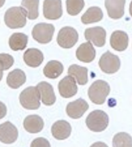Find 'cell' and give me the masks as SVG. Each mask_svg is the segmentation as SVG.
Segmentation results:
<instances>
[{
    "mask_svg": "<svg viewBox=\"0 0 132 147\" xmlns=\"http://www.w3.org/2000/svg\"><path fill=\"white\" fill-rule=\"evenodd\" d=\"M90 147H108V146L102 142H97V143H94Z\"/></svg>",
    "mask_w": 132,
    "mask_h": 147,
    "instance_id": "31",
    "label": "cell"
},
{
    "mask_svg": "<svg viewBox=\"0 0 132 147\" xmlns=\"http://www.w3.org/2000/svg\"><path fill=\"white\" fill-rule=\"evenodd\" d=\"M14 63V58L10 54H0V71L9 69Z\"/></svg>",
    "mask_w": 132,
    "mask_h": 147,
    "instance_id": "28",
    "label": "cell"
},
{
    "mask_svg": "<svg viewBox=\"0 0 132 147\" xmlns=\"http://www.w3.org/2000/svg\"><path fill=\"white\" fill-rule=\"evenodd\" d=\"M112 145L113 147H131V137L127 133H119L113 138Z\"/></svg>",
    "mask_w": 132,
    "mask_h": 147,
    "instance_id": "26",
    "label": "cell"
},
{
    "mask_svg": "<svg viewBox=\"0 0 132 147\" xmlns=\"http://www.w3.org/2000/svg\"><path fill=\"white\" fill-rule=\"evenodd\" d=\"M126 1H105V7L109 17L113 19L122 18L124 14Z\"/></svg>",
    "mask_w": 132,
    "mask_h": 147,
    "instance_id": "18",
    "label": "cell"
},
{
    "mask_svg": "<svg viewBox=\"0 0 132 147\" xmlns=\"http://www.w3.org/2000/svg\"><path fill=\"white\" fill-rule=\"evenodd\" d=\"M59 92L63 98H69L77 94L78 88L75 80L71 76H66L58 84Z\"/></svg>",
    "mask_w": 132,
    "mask_h": 147,
    "instance_id": "11",
    "label": "cell"
},
{
    "mask_svg": "<svg viewBox=\"0 0 132 147\" xmlns=\"http://www.w3.org/2000/svg\"><path fill=\"white\" fill-rule=\"evenodd\" d=\"M61 1H44L43 3L44 16L49 20H56L62 15Z\"/></svg>",
    "mask_w": 132,
    "mask_h": 147,
    "instance_id": "12",
    "label": "cell"
},
{
    "mask_svg": "<svg viewBox=\"0 0 132 147\" xmlns=\"http://www.w3.org/2000/svg\"><path fill=\"white\" fill-rule=\"evenodd\" d=\"M99 65L104 73L112 74L119 71L121 67V60L119 56L107 51L101 56L99 61Z\"/></svg>",
    "mask_w": 132,
    "mask_h": 147,
    "instance_id": "7",
    "label": "cell"
},
{
    "mask_svg": "<svg viewBox=\"0 0 132 147\" xmlns=\"http://www.w3.org/2000/svg\"><path fill=\"white\" fill-rule=\"evenodd\" d=\"M31 147H51V144L48 140L43 137H39L32 141Z\"/></svg>",
    "mask_w": 132,
    "mask_h": 147,
    "instance_id": "29",
    "label": "cell"
},
{
    "mask_svg": "<svg viewBox=\"0 0 132 147\" xmlns=\"http://www.w3.org/2000/svg\"><path fill=\"white\" fill-rule=\"evenodd\" d=\"M42 102L45 105H53L56 101V96L52 85L46 82H41L37 85Z\"/></svg>",
    "mask_w": 132,
    "mask_h": 147,
    "instance_id": "13",
    "label": "cell"
},
{
    "mask_svg": "<svg viewBox=\"0 0 132 147\" xmlns=\"http://www.w3.org/2000/svg\"><path fill=\"white\" fill-rule=\"evenodd\" d=\"M20 102L24 108L29 110H35L39 108L40 94L37 87L26 88L21 92Z\"/></svg>",
    "mask_w": 132,
    "mask_h": 147,
    "instance_id": "4",
    "label": "cell"
},
{
    "mask_svg": "<svg viewBox=\"0 0 132 147\" xmlns=\"http://www.w3.org/2000/svg\"><path fill=\"white\" fill-rule=\"evenodd\" d=\"M128 34L123 31L117 30L112 34L110 39V44L112 48L117 51H123L128 46Z\"/></svg>",
    "mask_w": 132,
    "mask_h": 147,
    "instance_id": "16",
    "label": "cell"
},
{
    "mask_svg": "<svg viewBox=\"0 0 132 147\" xmlns=\"http://www.w3.org/2000/svg\"><path fill=\"white\" fill-rule=\"evenodd\" d=\"M28 37L22 33H15L9 38V44L13 51H22L27 46Z\"/></svg>",
    "mask_w": 132,
    "mask_h": 147,
    "instance_id": "23",
    "label": "cell"
},
{
    "mask_svg": "<svg viewBox=\"0 0 132 147\" xmlns=\"http://www.w3.org/2000/svg\"><path fill=\"white\" fill-rule=\"evenodd\" d=\"M63 71V66L62 63L57 60H52L46 63L44 67L43 73L47 78L55 79L62 74Z\"/></svg>",
    "mask_w": 132,
    "mask_h": 147,
    "instance_id": "22",
    "label": "cell"
},
{
    "mask_svg": "<svg viewBox=\"0 0 132 147\" xmlns=\"http://www.w3.org/2000/svg\"><path fill=\"white\" fill-rule=\"evenodd\" d=\"M4 21L11 29L22 28L26 24V13L22 7H11L5 14Z\"/></svg>",
    "mask_w": 132,
    "mask_h": 147,
    "instance_id": "1",
    "label": "cell"
},
{
    "mask_svg": "<svg viewBox=\"0 0 132 147\" xmlns=\"http://www.w3.org/2000/svg\"><path fill=\"white\" fill-rule=\"evenodd\" d=\"M7 114V107L3 103L0 101V119L5 117Z\"/></svg>",
    "mask_w": 132,
    "mask_h": 147,
    "instance_id": "30",
    "label": "cell"
},
{
    "mask_svg": "<svg viewBox=\"0 0 132 147\" xmlns=\"http://www.w3.org/2000/svg\"><path fill=\"white\" fill-rule=\"evenodd\" d=\"M5 3V1H0V7L3 6V5Z\"/></svg>",
    "mask_w": 132,
    "mask_h": 147,
    "instance_id": "33",
    "label": "cell"
},
{
    "mask_svg": "<svg viewBox=\"0 0 132 147\" xmlns=\"http://www.w3.org/2000/svg\"><path fill=\"white\" fill-rule=\"evenodd\" d=\"M79 39V34L73 28L66 26L62 28L57 37L58 44L64 49L72 48Z\"/></svg>",
    "mask_w": 132,
    "mask_h": 147,
    "instance_id": "6",
    "label": "cell"
},
{
    "mask_svg": "<svg viewBox=\"0 0 132 147\" xmlns=\"http://www.w3.org/2000/svg\"><path fill=\"white\" fill-rule=\"evenodd\" d=\"M55 28L51 24L39 23L35 26L32 30V36L39 43L46 44L53 39Z\"/></svg>",
    "mask_w": 132,
    "mask_h": 147,
    "instance_id": "5",
    "label": "cell"
},
{
    "mask_svg": "<svg viewBox=\"0 0 132 147\" xmlns=\"http://www.w3.org/2000/svg\"><path fill=\"white\" fill-rule=\"evenodd\" d=\"M24 127L29 133L37 134L43 129L44 122L41 117L38 115H30L26 118L24 121Z\"/></svg>",
    "mask_w": 132,
    "mask_h": 147,
    "instance_id": "19",
    "label": "cell"
},
{
    "mask_svg": "<svg viewBox=\"0 0 132 147\" xmlns=\"http://www.w3.org/2000/svg\"><path fill=\"white\" fill-rule=\"evenodd\" d=\"M26 80V76L22 70L19 69L12 71L9 73L7 78V83L11 88L16 89L24 84Z\"/></svg>",
    "mask_w": 132,
    "mask_h": 147,
    "instance_id": "20",
    "label": "cell"
},
{
    "mask_svg": "<svg viewBox=\"0 0 132 147\" xmlns=\"http://www.w3.org/2000/svg\"><path fill=\"white\" fill-rule=\"evenodd\" d=\"M2 77H3V71H0V81H1Z\"/></svg>",
    "mask_w": 132,
    "mask_h": 147,
    "instance_id": "32",
    "label": "cell"
},
{
    "mask_svg": "<svg viewBox=\"0 0 132 147\" xmlns=\"http://www.w3.org/2000/svg\"><path fill=\"white\" fill-rule=\"evenodd\" d=\"M110 93L109 84L104 80H98L94 82L88 90V96L94 103L101 105L105 103L106 98Z\"/></svg>",
    "mask_w": 132,
    "mask_h": 147,
    "instance_id": "2",
    "label": "cell"
},
{
    "mask_svg": "<svg viewBox=\"0 0 132 147\" xmlns=\"http://www.w3.org/2000/svg\"><path fill=\"white\" fill-rule=\"evenodd\" d=\"M67 11L70 15L75 16L81 12L84 6V1H67Z\"/></svg>",
    "mask_w": 132,
    "mask_h": 147,
    "instance_id": "27",
    "label": "cell"
},
{
    "mask_svg": "<svg viewBox=\"0 0 132 147\" xmlns=\"http://www.w3.org/2000/svg\"><path fill=\"white\" fill-rule=\"evenodd\" d=\"M88 108V103L83 99L80 98L68 103L66 107V113L69 117L73 119H78L82 117Z\"/></svg>",
    "mask_w": 132,
    "mask_h": 147,
    "instance_id": "10",
    "label": "cell"
},
{
    "mask_svg": "<svg viewBox=\"0 0 132 147\" xmlns=\"http://www.w3.org/2000/svg\"><path fill=\"white\" fill-rule=\"evenodd\" d=\"M84 37L89 42H92L96 47H101L105 44L106 32L102 27L97 26L88 28L84 32Z\"/></svg>",
    "mask_w": 132,
    "mask_h": 147,
    "instance_id": "8",
    "label": "cell"
},
{
    "mask_svg": "<svg viewBox=\"0 0 132 147\" xmlns=\"http://www.w3.org/2000/svg\"><path fill=\"white\" fill-rule=\"evenodd\" d=\"M103 14L101 9L98 7H90L82 16L81 21L84 24L98 22L103 18Z\"/></svg>",
    "mask_w": 132,
    "mask_h": 147,
    "instance_id": "24",
    "label": "cell"
},
{
    "mask_svg": "<svg viewBox=\"0 0 132 147\" xmlns=\"http://www.w3.org/2000/svg\"><path fill=\"white\" fill-rule=\"evenodd\" d=\"M53 137L58 140H64L70 136L71 126L65 120H59L53 125L51 129Z\"/></svg>",
    "mask_w": 132,
    "mask_h": 147,
    "instance_id": "15",
    "label": "cell"
},
{
    "mask_svg": "<svg viewBox=\"0 0 132 147\" xmlns=\"http://www.w3.org/2000/svg\"><path fill=\"white\" fill-rule=\"evenodd\" d=\"M18 136L17 128L10 122L0 124V141L11 144L16 141Z\"/></svg>",
    "mask_w": 132,
    "mask_h": 147,
    "instance_id": "9",
    "label": "cell"
},
{
    "mask_svg": "<svg viewBox=\"0 0 132 147\" xmlns=\"http://www.w3.org/2000/svg\"><path fill=\"white\" fill-rule=\"evenodd\" d=\"M39 1H22L21 5L26 13V17L30 20H35L39 16Z\"/></svg>",
    "mask_w": 132,
    "mask_h": 147,
    "instance_id": "25",
    "label": "cell"
},
{
    "mask_svg": "<svg viewBox=\"0 0 132 147\" xmlns=\"http://www.w3.org/2000/svg\"><path fill=\"white\" fill-rule=\"evenodd\" d=\"M43 60V54L41 51L37 49H28L24 54V60L30 67H38L41 64Z\"/></svg>",
    "mask_w": 132,
    "mask_h": 147,
    "instance_id": "17",
    "label": "cell"
},
{
    "mask_svg": "<svg viewBox=\"0 0 132 147\" xmlns=\"http://www.w3.org/2000/svg\"><path fill=\"white\" fill-rule=\"evenodd\" d=\"M68 74L80 85H84L88 82V69L86 67L73 64L68 69Z\"/></svg>",
    "mask_w": 132,
    "mask_h": 147,
    "instance_id": "21",
    "label": "cell"
},
{
    "mask_svg": "<svg viewBox=\"0 0 132 147\" xmlns=\"http://www.w3.org/2000/svg\"><path fill=\"white\" fill-rule=\"evenodd\" d=\"M76 56L78 60L82 62L92 61L96 57V51L92 44L88 41L81 45L76 51Z\"/></svg>",
    "mask_w": 132,
    "mask_h": 147,
    "instance_id": "14",
    "label": "cell"
},
{
    "mask_svg": "<svg viewBox=\"0 0 132 147\" xmlns=\"http://www.w3.org/2000/svg\"><path fill=\"white\" fill-rule=\"evenodd\" d=\"M86 123L91 131L101 132L105 130L108 126L109 117L103 111H94L89 114L86 120Z\"/></svg>",
    "mask_w": 132,
    "mask_h": 147,
    "instance_id": "3",
    "label": "cell"
}]
</instances>
